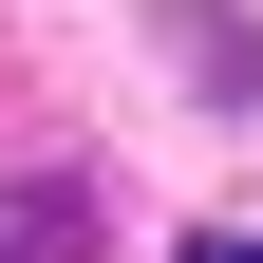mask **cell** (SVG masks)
Wrapping results in <instances>:
<instances>
[{
    "mask_svg": "<svg viewBox=\"0 0 263 263\" xmlns=\"http://www.w3.org/2000/svg\"><path fill=\"white\" fill-rule=\"evenodd\" d=\"M188 263H263V245H245V226H226V245H188Z\"/></svg>",
    "mask_w": 263,
    "mask_h": 263,
    "instance_id": "cell-2",
    "label": "cell"
},
{
    "mask_svg": "<svg viewBox=\"0 0 263 263\" xmlns=\"http://www.w3.org/2000/svg\"><path fill=\"white\" fill-rule=\"evenodd\" d=\"M0 263H94V188L76 170H19L0 188Z\"/></svg>",
    "mask_w": 263,
    "mask_h": 263,
    "instance_id": "cell-1",
    "label": "cell"
}]
</instances>
